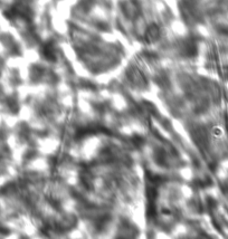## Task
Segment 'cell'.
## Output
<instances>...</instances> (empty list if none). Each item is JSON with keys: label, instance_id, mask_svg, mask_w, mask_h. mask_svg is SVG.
Here are the masks:
<instances>
[{"label": "cell", "instance_id": "cell-1", "mask_svg": "<svg viewBox=\"0 0 228 239\" xmlns=\"http://www.w3.org/2000/svg\"><path fill=\"white\" fill-rule=\"evenodd\" d=\"M127 75L129 81L134 86L139 87V88H145L147 87V79H145V77L142 74V72L139 70L136 67H130L127 69Z\"/></svg>", "mask_w": 228, "mask_h": 239}, {"label": "cell", "instance_id": "cell-2", "mask_svg": "<svg viewBox=\"0 0 228 239\" xmlns=\"http://www.w3.org/2000/svg\"><path fill=\"white\" fill-rule=\"evenodd\" d=\"M159 36H160V28L155 24H152V25L149 26L147 28L145 33H144V38H145L147 43L149 44L155 42L159 38Z\"/></svg>", "mask_w": 228, "mask_h": 239}, {"label": "cell", "instance_id": "cell-3", "mask_svg": "<svg viewBox=\"0 0 228 239\" xmlns=\"http://www.w3.org/2000/svg\"><path fill=\"white\" fill-rule=\"evenodd\" d=\"M30 77H31V81L37 82L39 81L42 77V68L39 66H34L30 69Z\"/></svg>", "mask_w": 228, "mask_h": 239}, {"label": "cell", "instance_id": "cell-4", "mask_svg": "<svg viewBox=\"0 0 228 239\" xmlns=\"http://www.w3.org/2000/svg\"><path fill=\"white\" fill-rule=\"evenodd\" d=\"M145 175H147L148 181H149L151 184H159V183L162 182V180H163V178H162L161 175H159V174H154V173L149 172V171L145 173Z\"/></svg>", "mask_w": 228, "mask_h": 239}, {"label": "cell", "instance_id": "cell-5", "mask_svg": "<svg viewBox=\"0 0 228 239\" xmlns=\"http://www.w3.org/2000/svg\"><path fill=\"white\" fill-rule=\"evenodd\" d=\"M212 135L217 139H220L224 135V130L220 128V126H214L212 128Z\"/></svg>", "mask_w": 228, "mask_h": 239}, {"label": "cell", "instance_id": "cell-6", "mask_svg": "<svg viewBox=\"0 0 228 239\" xmlns=\"http://www.w3.org/2000/svg\"><path fill=\"white\" fill-rule=\"evenodd\" d=\"M132 142H133V144H134L135 146H140V145L143 144L144 140H143V137H139V135H134V137H132Z\"/></svg>", "mask_w": 228, "mask_h": 239}]
</instances>
